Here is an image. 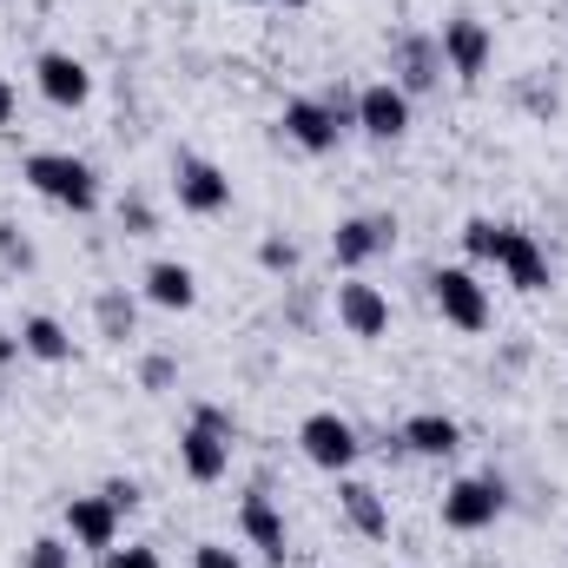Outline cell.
Here are the masks:
<instances>
[{
  "label": "cell",
  "instance_id": "12",
  "mask_svg": "<svg viewBox=\"0 0 568 568\" xmlns=\"http://www.w3.org/2000/svg\"><path fill=\"white\" fill-rule=\"evenodd\" d=\"M331 304H337V324H344L351 337H364V344H377V337L390 331V297H384L377 284H364L357 272L337 284V297H331Z\"/></svg>",
  "mask_w": 568,
  "mask_h": 568
},
{
  "label": "cell",
  "instance_id": "10",
  "mask_svg": "<svg viewBox=\"0 0 568 568\" xmlns=\"http://www.w3.org/2000/svg\"><path fill=\"white\" fill-rule=\"evenodd\" d=\"M278 133H284L291 145H297V152H337L351 126H344V120H337V113H331V106H324L317 93H297V100H284Z\"/></svg>",
  "mask_w": 568,
  "mask_h": 568
},
{
  "label": "cell",
  "instance_id": "17",
  "mask_svg": "<svg viewBox=\"0 0 568 568\" xmlns=\"http://www.w3.org/2000/svg\"><path fill=\"white\" fill-rule=\"evenodd\" d=\"M337 509L364 542H390V503L364 483V476H337Z\"/></svg>",
  "mask_w": 568,
  "mask_h": 568
},
{
  "label": "cell",
  "instance_id": "4",
  "mask_svg": "<svg viewBox=\"0 0 568 568\" xmlns=\"http://www.w3.org/2000/svg\"><path fill=\"white\" fill-rule=\"evenodd\" d=\"M397 212H351V219H337V232H331V265L337 272H364L371 258H384V252H397Z\"/></svg>",
  "mask_w": 568,
  "mask_h": 568
},
{
  "label": "cell",
  "instance_id": "16",
  "mask_svg": "<svg viewBox=\"0 0 568 568\" xmlns=\"http://www.w3.org/2000/svg\"><path fill=\"white\" fill-rule=\"evenodd\" d=\"M239 536H245L272 568H284V556H291V529H284V516H278L272 496H245V503H239Z\"/></svg>",
  "mask_w": 568,
  "mask_h": 568
},
{
  "label": "cell",
  "instance_id": "15",
  "mask_svg": "<svg viewBox=\"0 0 568 568\" xmlns=\"http://www.w3.org/2000/svg\"><path fill=\"white\" fill-rule=\"evenodd\" d=\"M179 469L192 476V483H219L225 469H232V436H219V429H205L199 417L179 429Z\"/></svg>",
  "mask_w": 568,
  "mask_h": 568
},
{
  "label": "cell",
  "instance_id": "21",
  "mask_svg": "<svg viewBox=\"0 0 568 568\" xmlns=\"http://www.w3.org/2000/svg\"><path fill=\"white\" fill-rule=\"evenodd\" d=\"M93 324H100L106 344H126V337L140 331V297H133L126 284H106V291L93 297Z\"/></svg>",
  "mask_w": 568,
  "mask_h": 568
},
{
  "label": "cell",
  "instance_id": "29",
  "mask_svg": "<svg viewBox=\"0 0 568 568\" xmlns=\"http://www.w3.org/2000/svg\"><path fill=\"white\" fill-rule=\"evenodd\" d=\"M192 568H245V556H239L232 542H199V549H192Z\"/></svg>",
  "mask_w": 568,
  "mask_h": 568
},
{
  "label": "cell",
  "instance_id": "6",
  "mask_svg": "<svg viewBox=\"0 0 568 568\" xmlns=\"http://www.w3.org/2000/svg\"><path fill=\"white\" fill-rule=\"evenodd\" d=\"M172 192H179V205H185L192 219H219V212L232 205V179H225V165H212L205 152H172Z\"/></svg>",
  "mask_w": 568,
  "mask_h": 568
},
{
  "label": "cell",
  "instance_id": "33",
  "mask_svg": "<svg viewBox=\"0 0 568 568\" xmlns=\"http://www.w3.org/2000/svg\"><path fill=\"white\" fill-rule=\"evenodd\" d=\"M13 106H20V100H13V80H7V73H0V126H7V120H13Z\"/></svg>",
  "mask_w": 568,
  "mask_h": 568
},
{
  "label": "cell",
  "instance_id": "27",
  "mask_svg": "<svg viewBox=\"0 0 568 568\" xmlns=\"http://www.w3.org/2000/svg\"><path fill=\"white\" fill-rule=\"evenodd\" d=\"M172 384H179V357H165V351L140 357V390H172Z\"/></svg>",
  "mask_w": 568,
  "mask_h": 568
},
{
  "label": "cell",
  "instance_id": "35",
  "mask_svg": "<svg viewBox=\"0 0 568 568\" xmlns=\"http://www.w3.org/2000/svg\"><path fill=\"white\" fill-rule=\"evenodd\" d=\"M278 7H311V0H278Z\"/></svg>",
  "mask_w": 568,
  "mask_h": 568
},
{
  "label": "cell",
  "instance_id": "8",
  "mask_svg": "<svg viewBox=\"0 0 568 568\" xmlns=\"http://www.w3.org/2000/svg\"><path fill=\"white\" fill-rule=\"evenodd\" d=\"M436 47H443V67L469 87V80H483V73H489L496 33H489L476 13H449V20H443V33H436Z\"/></svg>",
  "mask_w": 568,
  "mask_h": 568
},
{
  "label": "cell",
  "instance_id": "28",
  "mask_svg": "<svg viewBox=\"0 0 568 568\" xmlns=\"http://www.w3.org/2000/svg\"><path fill=\"white\" fill-rule=\"evenodd\" d=\"M100 568H159V549H145V542H126V549H120V542H113V549L100 556Z\"/></svg>",
  "mask_w": 568,
  "mask_h": 568
},
{
  "label": "cell",
  "instance_id": "24",
  "mask_svg": "<svg viewBox=\"0 0 568 568\" xmlns=\"http://www.w3.org/2000/svg\"><path fill=\"white\" fill-rule=\"evenodd\" d=\"M20 568H73V542L67 536H33L20 549Z\"/></svg>",
  "mask_w": 568,
  "mask_h": 568
},
{
  "label": "cell",
  "instance_id": "13",
  "mask_svg": "<svg viewBox=\"0 0 568 568\" xmlns=\"http://www.w3.org/2000/svg\"><path fill=\"white\" fill-rule=\"evenodd\" d=\"M67 542L87 556H106L120 542V509L106 496H67Z\"/></svg>",
  "mask_w": 568,
  "mask_h": 568
},
{
  "label": "cell",
  "instance_id": "20",
  "mask_svg": "<svg viewBox=\"0 0 568 568\" xmlns=\"http://www.w3.org/2000/svg\"><path fill=\"white\" fill-rule=\"evenodd\" d=\"M20 351H27L33 364H73V337H67V324L47 317V311L20 317Z\"/></svg>",
  "mask_w": 568,
  "mask_h": 568
},
{
  "label": "cell",
  "instance_id": "18",
  "mask_svg": "<svg viewBox=\"0 0 568 568\" xmlns=\"http://www.w3.org/2000/svg\"><path fill=\"white\" fill-rule=\"evenodd\" d=\"M140 291H145V304H159V311H192L199 304V272L179 265V258H152Z\"/></svg>",
  "mask_w": 568,
  "mask_h": 568
},
{
  "label": "cell",
  "instance_id": "14",
  "mask_svg": "<svg viewBox=\"0 0 568 568\" xmlns=\"http://www.w3.org/2000/svg\"><path fill=\"white\" fill-rule=\"evenodd\" d=\"M496 272L516 284V291H529V297H542V291L556 284V265H549L542 239H536V232H523V225H509V245H503V265H496Z\"/></svg>",
  "mask_w": 568,
  "mask_h": 568
},
{
  "label": "cell",
  "instance_id": "23",
  "mask_svg": "<svg viewBox=\"0 0 568 568\" xmlns=\"http://www.w3.org/2000/svg\"><path fill=\"white\" fill-rule=\"evenodd\" d=\"M0 265H7V272H33V265H40L33 239H27V232H20L13 219H0Z\"/></svg>",
  "mask_w": 568,
  "mask_h": 568
},
{
  "label": "cell",
  "instance_id": "5",
  "mask_svg": "<svg viewBox=\"0 0 568 568\" xmlns=\"http://www.w3.org/2000/svg\"><path fill=\"white\" fill-rule=\"evenodd\" d=\"M429 297H436V311H443V324H456V331H489V291L483 278L469 272V265H436L429 272Z\"/></svg>",
  "mask_w": 568,
  "mask_h": 568
},
{
  "label": "cell",
  "instance_id": "19",
  "mask_svg": "<svg viewBox=\"0 0 568 568\" xmlns=\"http://www.w3.org/2000/svg\"><path fill=\"white\" fill-rule=\"evenodd\" d=\"M397 436H404V449H410V456H429V463H443V456H456V449H463V424H456L449 410H417Z\"/></svg>",
  "mask_w": 568,
  "mask_h": 568
},
{
  "label": "cell",
  "instance_id": "1",
  "mask_svg": "<svg viewBox=\"0 0 568 568\" xmlns=\"http://www.w3.org/2000/svg\"><path fill=\"white\" fill-rule=\"evenodd\" d=\"M20 179L47 199V205H60V212H100V199H106V185H100V172L87 165V159H73V152H27L20 159Z\"/></svg>",
  "mask_w": 568,
  "mask_h": 568
},
{
  "label": "cell",
  "instance_id": "9",
  "mask_svg": "<svg viewBox=\"0 0 568 568\" xmlns=\"http://www.w3.org/2000/svg\"><path fill=\"white\" fill-rule=\"evenodd\" d=\"M357 133L377 145H397L410 133V93L397 87V80H371V87H357Z\"/></svg>",
  "mask_w": 568,
  "mask_h": 568
},
{
  "label": "cell",
  "instance_id": "2",
  "mask_svg": "<svg viewBox=\"0 0 568 568\" xmlns=\"http://www.w3.org/2000/svg\"><path fill=\"white\" fill-rule=\"evenodd\" d=\"M503 509H509V483H503L496 469H483V476H456V483L443 489V529H456V536L496 529Z\"/></svg>",
  "mask_w": 568,
  "mask_h": 568
},
{
  "label": "cell",
  "instance_id": "7",
  "mask_svg": "<svg viewBox=\"0 0 568 568\" xmlns=\"http://www.w3.org/2000/svg\"><path fill=\"white\" fill-rule=\"evenodd\" d=\"M33 87H40V100H47V106L80 113V106L93 100V67H87L80 53H67V47H47V53L33 60Z\"/></svg>",
  "mask_w": 568,
  "mask_h": 568
},
{
  "label": "cell",
  "instance_id": "3",
  "mask_svg": "<svg viewBox=\"0 0 568 568\" xmlns=\"http://www.w3.org/2000/svg\"><path fill=\"white\" fill-rule=\"evenodd\" d=\"M297 449H304V463H311V469H324V476H351V469H357V456H364L357 424H351V417H337V410H311V417L297 424Z\"/></svg>",
  "mask_w": 568,
  "mask_h": 568
},
{
  "label": "cell",
  "instance_id": "31",
  "mask_svg": "<svg viewBox=\"0 0 568 568\" xmlns=\"http://www.w3.org/2000/svg\"><path fill=\"white\" fill-rule=\"evenodd\" d=\"M192 417H199V424H205V429H219V436H232V443H239V417H232L225 404H199Z\"/></svg>",
  "mask_w": 568,
  "mask_h": 568
},
{
  "label": "cell",
  "instance_id": "32",
  "mask_svg": "<svg viewBox=\"0 0 568 568\" xmlns=\"http://www.w3.org/2000/svg\"><path fill=\"white\" fill-rule=\"evenodd\" d=\"M13 357H27L20 351V331H0V364H13Z\"/></svg>",
  "mask_w": 568,
  "mask_h": 568
},
{
  "label": "cell",
  "instance_id": "22",
  "mask_svg": "<svg viewBox=\"0 0 568 568\" xmlns=\"http://www.w3.org/2000/svg\"><path fill=\"white\" fill-rule=\"evenodd\" d=\"M503 245H509V225H496V219H469L463 225V252L476 265H503Z\"/></svg>",
  "mask_w": 568,
  "mask_h": 568
},
{
  "label": "cell",
  "instance_id": "26",
  "mask_svg": "<svg viewBox=\"0 0 568 568\" xmlns=\"http://www.w3.org/2000/svg\"><path fill=\"white\" fill-rule=\"evenodd\" d=\"M120 225H126V239H152V232H159V212L145 205L140 192H126V199H120Z\"/></svg>",
  "mask_w": 568,
  "mask_h": 568
},
{
  "label": "cell",
  "instance_id": "11",
  "mask_svg": "<svg viewBox=\"0 0 568 568\" xmlns=\"http://www.w3.org/2000/svg\"><path fill=\"white\" fill-rule=\"evenodd\" d=\"M390 73H397V87L417 100V93H436L443 87V47H436V33H417V27H404L397 40H390Z\"/></svg>",
  "mask_w": 568,
  "mask_h": 568
},
{
  "label": "cell",
  "instance_id": "30",
  "mask_svg": "<svg viewBox=\"0 0 568 568\" xmlns=\"http://www.w3.org/2000/svg\"><path fill=\"white\" fill-rule=\"evenodd\" d=\"M100 496H106V503H113L120 516H126V509H140V503H145V489H140V483H133V476H113V483H106Z\"/></svg>",
  "mask_w": 568,
  "mask_h": 568
},
{
  "label": "cell",
  "instance_id": "25",
  "mask_svg": "<svg viewBox=\"0 0 568 568\" xmlns=\"http://www.w3.org/2000/svg\"><path fill=\"white\" fill-rule=\"evenodd\" d=\"M297 258H304V252H297V245H291L284 232H272V239H258V265H265L272 278H291V272H297Z\"/></svg>",
  "mask_w": 568,
  "mask_h": 568
},
{
  "label": "cell",
  "instance_id": "34",
  "mask_svg": "<svg viewBox=\"0 0 568 568\" xmlns=\"http://www.w3.org/2000/svg\"><path fill=\"white\" fill-rule=\"evenodd\" d=\"M239 7H272V0H239Z\"/></svg>",
  "mask_w": 568,
  "mask_h": 568
}]
</instances>
